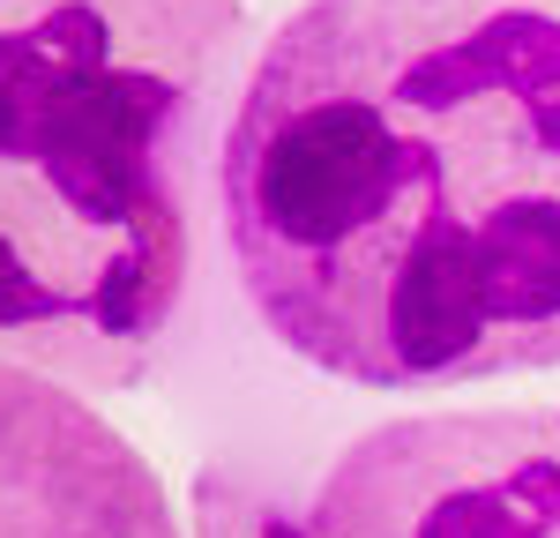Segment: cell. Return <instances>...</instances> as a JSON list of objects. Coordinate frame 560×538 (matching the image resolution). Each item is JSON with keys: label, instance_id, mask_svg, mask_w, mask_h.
<instances>
[{"label": "cell", "instance_id": "obj_3", "mask_svg": "<svg viewBox=\"0 0 560 538\" xmlns=\"http://www.w3.org/2000/svg\"><path fill=\"white\" fill-rule=\"evenodd\" d=\"M202 538H560V404L411 411L314 464L217 456Z\"/></svg>", "mask_w": 560, "mask_h": 538}, {"label": "cell", "instance_id": "obj_2", "mask_svg": "<svg viewBox=\"0 0 560 538\" xmlns=\"http://www.w3.org/2000/svg\"><path fill=\"white\" fill-rule=\"evenodd\" d=\"M247 60V0H0V359L158 374Z\"/></svg>", "mask_w": 560, "mask_h": 538}, {"label": "cell", "instance_id": "obj_1", "mask_svg": "<svg viewBox=\"0 0 560 538\" xmlns=\"http://www.w3.org/2000/svg\"><path fill=\"white\" fill-rule=\"evenodd\" d=\"M255 321L345 389L560 366V0H300L217 142Z\"/></svg>", "mask_w": 560, "mask_h": 538}, {"label": "cell", "instance_id": "obj_4", "mask_svg": "<svg viewBox=\"0 0 560 538\" xmlns=\"http://www.w3.org/2000/svg\"><path fill=\"white\" fill-rule=\"evenodd\" d=\"M0 538H187L158 464L68 382L0 359Z\"/></svg>", "mask_w": 560, "mask_h": 538}]
</instances>
